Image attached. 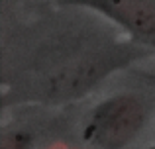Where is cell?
Masks as SVG:
<instances>
[{"label":"cell","mask_w":155,"mask_h":149,"mask_svg":"<svg viewBox=\"0 0 155 149\" xmlns=\"http://www.w3.org/2000/svg\"><path fill=\"white\" fill-rule=\"evenodd\" d=\"M143 55V47L134 43L128 45L100 47L96 51L81 55L73 61L45 73L43 79L38 80L31 94L28 98L43 104H65L77 98H83L94 86L120 69H126L130 63Z\"/></svg>","instance_id":"obj_1"},{"label":"cell","mask_w":155,"mask_h":149,"mask_svg":"<svg viewBox=\"0 0 155 149\" xmlns=\"http://www.w3.org/2000/svg\"><path fill=\"white\" fill-rule=\"evenodd\" d=\"M147 122V108L136 94H116L94 106L83 124V139L96 149H124Z\"/></svg>","instance_id":"obj_2"},{"label":"cell","mask_w":155,"mask_h":149,"mask_svg":"<svg viewBox=\"0 0 155 149\" xmlns=\"http://www.w3.org/2000/svg\"><path fill=\"white\" fill-rule=\"evenodd\" d=\"M61 4L91 8L122 26L134 43L155 49V2L151 0H61Z\"/></svg>","instance_id":"obj_3"},{"label":"cell","mask_w":155,"mask_h":149,"mask_svg":"<svg viewBox=\"0 0 155 149\" xmlns=\"http://www.w3.org/2000/svg\"><path fill=\"white\" fill-rule=\"evenodd\" d=\"M34 147V135L28 131H12L2 135L0 149H31Z\"/></svg>","instance_id":"obj_4"},{"label":"cell","mask_w":155,"mask_h":149,"mask_svg":"<svg viewBox=\"0 0 155 149\" xmlns=\"http://www.w3.org/2000/svg\"><path fill=\"white\" fill-rule=\"evenodd\" d=\"M147 149H155V145H151V147H147Z\"/></svg>","instance_id":"obj_5"}]
</instances>
